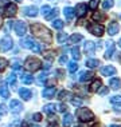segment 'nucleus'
Returning a JSON list of instances; mask_svg holds the SVG:
<instances>
[{
  "instance_id": "1",
  "label": "nucleus",
  "mask_w": 121,
  "mask_h": 127,
  "mask_svg": "<svg viewBox=\"0 0 121 127\" xmlns=\"http://www.w3.org/2000/svg\"><path fill=\"white\" fill-rule=\"evenodd\" d=\"M31 31H32V35L36 36L39 40H42L43 43L50 44L53 42V35H51L50 30L46 28V27L43 24H40V23H35V24L31 26Z\"/></svg>"
},
{
  "instance_id": "2",
  "label": "nucleus",
  "mask_w": 121,
  "mask_h": 127,
  "mask_svg": "<svg viewBox=\"0 0 121 127\" xmlns=\"http://www.w3.org/2000/svg\"><path fill=\"white\" fill-rule=\"evenodd\" d=\"M20 46L23 48H27V50H31L32 52H40L42 51V47H40L39 43H35L32 40V37H24V39L20 40Z\"/></svg>"
},
{
  "instance_id": "3",
  "label": "nucleus",
  "mask_w": 121,
  "mask_h": 127,
  "mask_svg": "<svg viewBox=\"0 0 121 127\" xmlns=\"http://www.w3.org/2000/svg\"><path fill=\"white\" fill-rule=\"evenodd\" d=\"M75 115H77V118L81 122H92L93 119H94V114H93L89 108H86V107L78 108L77 112H75Z\"/></svg>"
},
{
  "instance_id": "4",
  "label": "nucleus",
  "mask_w": 121,
  "mask_h": 127,
  "mask_svg": "<svg viewBox=\"0 0 121 127\" xmlns=\"http://www.w3.org/2000/svg\"><path fill=\"white\" fill-rule=\"evenodd\" d=\"M40 66H42V62H40L38 58H27L26 62H24V68L26 70L31 71V72H35V71H38L40 68Z\"/></svg>"
},
{
  "instance_id": "5",
  "label": "nucleus",
  "mask_w": 121,
  "mask_h": 127,
  "mask_svg": "<svg viewBox=\"0 0 121 127\" xmlns=\"http://www.w3.org/2000/svg\"><path fill=\"white\" fill-rule=\"evenodd\" d=\"M13 46V40L11 36H4L0 39V51L5 52V51H9Z\"/></svg>"
},
{
  "instance_id": "6",
  "label": "nucleus",
  "mask_w": 121,
  "mask_h": 127,
  "mask_svg": "<svg viewBox=\"0 0 121 127\" xmlns=\"http://www.w3.org/2000/svg\"><path fill=\"white\" fill-rule=\"evenodd\" d=\"M89 32H92L93 35L96 36H102L104 35V31H105V28L101 26V24H97V23H94V24H90L88 27Z\"/></svg>"
},
{
  "instance_id": "7",
  "label": "nucleus",
  "mask_w": 121,
  "mask_h": 127,
  "mask_svg": "<svg viewBox=\"0 0 121 127\" xmlns=\"http://www.w3.org/2000/svg\"><path fill=\"white\" fill-rule=\"evenodd\" d=\"M13 28H15L16 35H19V36H23L24 33L27 32V26H26V23H24V22H16Z\"/></svg>"
},
{
  "instance_id": "8",
  "label": "nucleus",
  "mask_w": 121,
  "mask_h": 127,
  "mask_svg": "<svg viewBox=\"0 0 121 127\" xmlns=\"http://www.w3.org/2000/svg\"><path fill=\"white\" fill-rule=\"evenodd\" d=\"M23 13L26 16H30V18H35L39 12H38V8L35 5H28V7H24L23 8Z\"/></svg>"
},
{
  "instance_id": "9",
  "label": "nucleus",
  "mask_w": 121,
  "mask_h": 127,
  "mask_svg": "<svg viewBox=\"0 0 121 127\" xmlns=\"http://www.w3.org/2000/svg\"><path fill=\"white\" fill-rule=\"evenodd\" d=\"M16 12H18V7H16L15 4H7L5 11H4L5 16H8V18H13V16L16 15Z\"/></svg>"
},
{
  "instance_id": "10",
  "label": "nucleus",
  "mask_w": 121,
  "mask_h": 127,
  "mask_svg": "<svg viewBox=\"0 0 121 127\" xmlns=\"http://www.w3.org/2000/svg\"><path fill=\"white\" fill-rule=\"evenodd\" d=\"M84 50L88 55H93L96 51V44L93 42H90V40H86L85 44H84Z\"/></svg>"
},
{
  "instance_id": "11",
  "label": "nucleus",
  "mask_w": 121,
  "mask_h": 127,
  "mask_svg": "<svg viewBox=\"0 0 121 127\" xmlns=\"http://www.w3.org/2000/svg\"><path fill=\"white\" fill-rule=\"evenodd\" d=\"M9 108H11L12 112H20L23 108L22 103H20L19 100H16V99H12L11 103H9Z\"/></svg>"
},
{
  "instance_id": "12",
  "label": "nucleus",
  "mask_w": 121,
  "mask_h": 127,
  "mask_svg": "<svg viewBox=\"0 0 121 127\" xmlns=\"http://www.w3.org/2000/svg\"><path fill=\"white\" fill-rule=\"evenodd\" d=\"M101 74L104 76H112V75H116V68L113 66H105L101 68Z\"/></svg>"
},
{
  "instance_id": "13",
  "label": "nucleus",
  "mask_w": 121,
  "mask_h": 127,
  "mask_svg": "<svg viewBox=\"0 0 121 127\" xmlns=\"http://www.w3.org/2000/svg\"><path fill=\"white\" fill-rule=\"evenodd\" d=\"M115 50H116V46L113 42H108V46H106V52H105V58L106 59H110L115 54Z\"/></svg>"
},
{
  "instance_id": "14",
  "label": "nucleus",
  "mask_w": 121,
  "mask_h": 127,
  "mask_svg": "<svg viewBox=\"0 0 121 127\" xmlns=\"http://www.w3.org/2000/svg\"><path fill=\"white\" fill-rule=\"evenodd\" d=\"M93 74L92 71H82L81 72V75H79V82L81 83H86L88 80H90V79L93 78Z\"/></svg>"
},
{
  "instance_id": "15",
  "label": "nucleus",
  "mask_w": 121,
  "mask_h": 127,
  "mask_svg": "<svg viewBox=\"0 0 121 127\" xmlns=\"http://www.w3.org/2000/svg\"><path fill=\"white\" fill-rule=\"evenodd\" d=\"M55 87H48V88H44V90L42 91V96L43 98H46V99H51V98H54V95H55Z\"/></svg>"
},
{
  "instance_id": "16",
  "label": "nucleus",
  "mask_w": 121,
  "mask_h": 127,
  "mask_svg": "<svg viewBox=\"0 0 121 127\" xmlns=\"http://www.w3.org/2000/svg\"><path fill=\"white\" fill-rule=\"evenodd\" d=\"M120 31V26H119V23H116V22H112L108 26V33L109 35H116L117 32Z\"/></svg>"
},
{
  "instance_id": "17",
  "label": "nucleus",
  "mask_w": 121,
  "mask_h": 127,
  "mask_svg": "<svg viewBox=\"0 0 121 127\" xmlns=\"http://www.w3.org/2000/svg\"><path fill=\"white\" fill-rule=\"evenodd\" d=\"M86 4H84V3H79V4H77V7H75V15L79 16V18H82V16L86 13Z\"/></svg>"
},
{
  "instance_id": "18",
  "label": "nucleus",
  "mask_w": 121,
  "mask_h": 127,
  "mask_svg": "<svg viewBox=\"0 0 121 127\" xmlns=\"http://www.w3.org/2000/svg\"><path fill=\"white\" fill-rule=\"evenodd\" d=\"M19 95L22 96V99H24V100H30L31 96H32V92H31L28 88H20Z\"/></svg>"
},
{
  "instance_id": "19",
  "label": "nucleus",
  "mask_w": 121,
  "mask_h": 127,
  "mask_svg": "<svg viewBox=\"0 0 121 127\" xmlns=\"http://www.w3.org/2000/svg\"><path fill=\"white\" fill-rule=\"evenodd\" d=\"M63 13H65V16H66L67 20H71L75 16V9L70 8V7H66V8L63 9Z\"/></svg>"
},
{
  "instance_id": "20",
  "label": "nucleus",
  "mask_w": 121,
  "mask_h": 127,
  "mask_svg": "<svg viewBox=\"0 0 121 127\" xmlns=\"http://www.w3.org/2000/svg\"><path fill=\"white\" fill-rule=\"evenodd\" d=\"M109 86L113 88V90H119V88L121 87L120 79L119 78H112V79H110V82H109Z\"/></svg>"
},
{
  "instance_id": "21",
  "label": "nucleus",
  "mask_w": 121,
  "mask_h": 127,
  "mask_svg": "<svg viewBox=\"0 0 121 127\" xmlns=\"http://www.w3.org/2000/svg\"><path fill=\"white\" fill-rule=\"evenodd\" d=\"M101 86H102V82L100 80V79H97V80H94L92 83V86H90V88H89V90H90L92 92H97L100 88H101Z\"/></svg>"
},
{
  "instance_id": "22",
  "label": "nucleus",
  "mask_w": 121,
  "mask_h": 127,
  "mask_svg": "<svg viewBox=\"0 0 121 127\" xmlns=\"http://www.w3.org/2000/svg\"><path fill=\"white\" fill-rule=\"evenodd\" d=\"M55 110H57V106H55V104H51V103H48V104L43 106V111L46 112V114H54Z\"/></svg>"
},
{
  "instance_id": "23",
  "label": "nucleus",
  "mask_w": 121,
  "mask_h": 127,
  "mask_svg": "<svg viewBox=\"0 0 121 127\" xmlns=\"http://www.w3.org/2000/svg\"><path fill=\"white\" fill-rule=\"evenodd\" d=\"M0 96H1V98H4V99H7V98L9 96V91H8V87H7L5 84L0 86Z\"/></svg>"
},
{
  "instance_id": "24",
  "label": "nucleus",
  "mask_w": 121,
  "mask_h": 127,
  "mask_svg": "<svg viewBox=\"0 0 121 127\" xmlns=\"http://www.w3.org/2000/svg\"><path fill=\"white\" fill-rule=\"evenodd\" d=\"M73 115L71 114H66L63 116V126L65 127H69V126H71V123H73Z\"/></svg>"
},
{
  "instance_id": "25",
  "label": "nucleus",
  "mask_w": 121,
  "mask_h": 127,
  "mask_svg": "<svg viewBox=\"0 0 121 127\" xmlns=\"http://www.w3.org/2000/svg\"><path fill=\"white\" fill-rule=\"evenodd\" d=\"M98 64H100V60H97V59L86 60V67H89V68H96V67H98Z\"/></svg>"
},
{
  "instance_id": "26",
  "label": "nucleus",
  "mask_w": 121,
  "mask_h": 127,
  "mask_svg": "<svg viewBox=\"0 0 121 127\" xmlns=\"http://www.w3.org/2000/svg\"><path fill=\"white\" fill-rule=\"evenodd\" d=\"M32 75H30V74H23L22 75V82L24 84H31L32 83Z\"/></svg>"
},
{
  "instance_id": "27",
  "label": "nucleus",
  "mask_w": 121,
  "mask_h": 127,
  "mask_svg": "<svg viewBox=\"0 0 121 127\" xmlns=\"http://www.w3.org/2000/svg\"><path fill=\"white\" fill-rule=\"evenodd\" d=\"M84 39V36L82 35H79V33H74V35H71L70 36V43H78V42H81V40Z\"/></svg>"
},
{
  "instance_id": "28",
  "label": "nucleus",
  "mask_w": 121,
  "mask_h": 127,
  "mask_svg": "<svg viewBox=\"0 0 121 127\" xmlns=\"http://www.w3.org/2000/svg\"><path fill=\"white\" fill-rule=\"evenodd\" d=\"M93 19L94 20H97V22H104V20H105V15H104V13H101V12H94L93 13Z\"/></svg>"
},
{
  "instance_id": "29",
  "label": "nucleus",
  "mask_w": 121,
  "mask_h": 127,
  "mask_svg": "<svg viewBox=\"0 0 121 127\" xmlns=\"http://www.w3.org/2000/svg\"><path fill=\"white\" fill-rule=\"evenodd\" d=\"M71 55H73V58H74L75 60H78L79 58H81V54H79V48H78L77 46L71 48Z\"/></svg>"
},
{
  "instance_id": "30",
  "label": "nucleus",
  "mask_w": 121,
  "mask_h": 127,
  "mask_svg": "<svg viewBox=\"0 0 121 127\" xmlns=\"http://www.w3.org/2000/svg\"><path fill=\"white\" fill-rule=\"evenodd\" d=\"M113 5H115V1H113V0H104V3H102L104 9H110Z\"/></svg>"
},
{
  "instance_id": "31",
  "label": "nucleus",
  "mask_w": 121,
  "mask_h": 127,
  "mask_svg": "<svg viewBox=\"0 0 121 127\" xmlns=\"http://www.w3.org/2000/svg\"><path fill=\"white\" fill-rule=\"evenodd\" d=\"M58 13H59V12H58V9L55 8V9H53V11L48 12V15L46 16V19L47 20H54V18H57V16H58Z\"/></svg>"
},
{
  "instance_id": "32",
  "label": "nucleus",
  "mask_w": 121,
  "mask_h": 127,
  "mask_svg": "<svg viewBox=\"0 0 121 127\" xmlns=\"http://www.w3.org/2000/svg\"><path fill=\"white\" fill-rule=\"evenodd\" d=\"M67 39V33L66 32H59L58 33V36H57V40H58V43H65V40Z\"/></svg>"
},
{
  "instance_id": "33",
  "label": "nucleus",
  "mask_w": 121,
  "mask_h": 127,
  "mask_svg": "<svg viewBox=\"0 0 121 127\" xmlns=\"http://www.w3.org/2000/svg\"><path fill=\"white\" fill-rule=\"evenodd\" d=\"M69 95H70V92L63 90V91H61L59 94H58V99H59V100H65V99L69 98Z\"/></svg>"
},
{
  "instance_id": "34",
  "label": "nucleus",
  "mask_w": 121,
  "mask_h": 127,
  "mask_svg": "<svg viewBox=\"0 0 121 127\" xmlns=\"http://www.w3.org/2000/svg\"><path fill=\"white\" fill-rule=\"evenodd\" d=\"M110 103L112 104H121V95H113L110 98Z\"/></svg>"
},
{
  "instance_id": "35",
  "label": "nucleus",
  "mask_w": 121,
  "mask_h": 127,
  "mask_svg": "<svg viewBox=\"0 0 121 127\" xmlns=\"http://www.w3.org/2000/svg\"><path fill=\"white\" fill-rule=\"evenodd\" d=\"M63 24H65V23L62 22V20H59V19H55L53 22V27H54V28H57V30H61L62 27H63Z\"/></svg>"
},
{
  "instance_id": "36",
  "label": "nucleus",
  "mask_w": 121,
  "mask_h": 127,
  "mask_svg": "<svg viewBox=\"0 0 121 127\" xmlns=\"http://www.w3.org/2000/svg\"><path fill=\"white\" fill-rule=\"evenodd\" d=\"M7 66H8V62H7L4 58H0V72H1V71H4L5 68H7Z\"/></svg>"
},
{
  "instance_id": "37",
  "label": "nucleus",
  "mask_w": 121,
  "mask_h": 127,
  "mask_svg": "<svg viewBox=\"0 0 121 127\" xmlns=\"http://www.w3.org/2000/svg\"><path fill=\"white\" fill-rule=\"evenodd\" d=\"M77 70H78V64L75 63V62H70V63H69V71H70V72H75Z\"/></svg>"
},
{
  "instance_id": "38",
  "label": "nucleus",
  "mask_w": 121,
  "mask_h": 127,
  "mask_svg": "<svg viewBox=\"0 0 121 127\" xmlns=\"http://www.w3.org/2000/svg\"><path fill=\"white\" fill-rule=\"evenodd\" d=\"M15 82H16V75L15 74H11L8 78H7V83H8V84L13 86V84H15Z\"/></svg>"
},
{
  "instance_id": "39",
  "label": "nucleus",
  "mask_w": 121,
  "mask_h": 127,
  "mask_svg": "<svg viewBox=\"0 0 121 127\" xmlns=\"http://www.w3.org/2000/svg\"><path fill=\"white\" fill-rule=\"evenodd\" d=\"M46 80H47V75H46V74H42L39 78H38V80H36V82H38V84L42 86V84L46 83Z\"/></svg>"
},
{
  "instance_id": "40",
  "label": "nucleus",
  "mask_w": 121,
  "mask_h": 127,
  "mask_svg": "<svg viewBox=\"0 0 121 127\" xmlns=\"http://www.w3.org/2000/svg\"><path fill=\"white\" fill-rule=\"evenodd\" d=\"M71 104L75 106V107H79L82 104V99H78V98H73L71 99Z\"/></svg>"
},
{
  "instance_id": "41",
  "label": "nucleus",
  "mask_w": 121,
  "mask_h": 127,
  "mask_svg": "<svg viewBox=\"0 0 121 127\" xmlns=\"http://www.w3.org/2000/svg\"><path fill=\"white\" fill-rule=\"evenodd\" d=\"M50 5H43L42 7V9H40V12H42V15H44V16H47L48 15V12H50Z\"/></svg>"
},
{
  "instance_id": "42",
  "label": "nucleus",
  "mask_w": 121,
  "mask_h": 127,
  "mask_svg": "<svg viewBox=\"0 0 121 127\" xmlns=\"http://www.w3.org/2000/svg\"><path fill=\"white\" fill-rule=\"evenodd\" d=\"M7 111H8L7 106L5 104H0V116H4L7 114Z\"/></svg>"
},
{
  "instance_id": "43",
  "label": "nucleus",
  "mask_w": 121,
  "mask_h": 127,
  "mask_svg": "<svg viewBox=\"0 0 121 127\" xmlns=\"http://www.w3.org/2000/svg\"><path fill=\"white\" fill-rule=\"evenodd\" d=\"M12 68H13L15 71H22V67H20V64H19L18 60H13V62H12Z\"/></svg>"
},
{
  "instance_id": "44",
  "label": "nucleus",
  "mask_w": 121,
  "mask_h": 127,
  "mask_svg": "<svg viewBox=\"0 0 121 127\" xmlns=\"http://www.w3.org/2000/svg\"><path fill=\"white\" fill-rule=\"evenodd\" d=\"M97 7H98V0H92L89 3V8L90 9H97Z\"/></svg>"
},
{
  "instance_id": "45",
  "label": "nucleus",
  "mask_w": 121,
  "mask_h": 127,
  "mask_svg": "<svg viewBox=\"0 0 121 127\" xmlns=\"http://www.w3.org/2000/svg\"><path fill=\"white\" fill-rule=\"evenodd\" d=\"M32 119H34L35 122H40V121H42V114H39V112L34 114V115H32Z\"/></svg>"
},
{
  "instance_id": "46",
  "label": "nucleus",
  "mask_w": 121,
  "mask_h": 127,
  "mask_svg": "<svg viewBox=\"0 0 121 127\" xmlns=\"http://www.w3.org/2000/svg\"><path fill=\"white\" fill-rule=\"evenodd\" d=\"M44 58L48 59V60H53L54 59V54L51 52V51H48V52H46V55H44Z\"/></svg>"
},
{
  "instance_id": "47",
  "label": "nucleus",
  "mask_w": 121,
  "mask_h": 127,
  "mask_svg": "<svg viewBox=\"0 0 121 127\" xmlns=\"http://www.w3.org/2000/svg\"><path fill=\"white\" fill-rule=\"evenodd\" d=\"M66 62H67V56L66 55H62V56L59 58V63L63 64V63H66Z\"/></svg>"
},
{
  "instance_id": "48",
  "label": "nucleus",
  "mask_w": 121,
  "mask_h": 127,
  "mask_svg": "<svg viewBox=\"0 0 121 127\" xmlns=\"http://www.w3.org/2000/svg\"><path fill=\"white\" fill-rule=\"evenodd\" d=\"M58 110H59L61 112H65V111L67 110V106H66V104H61L59 107H58Z\"/></svg>"
},
{
  "instance_id": "49",
  "label": "nucleus",
  "mask_w": 121,
  "mask_h": 127,
  "mask_svg": "<svg viewBox=\"0 0 121 127\" xmlns=\"http://www.w3.org/2000/svg\"><path fill=\"white\" fill-rule=\"evenodd\" d=\"M55 74H57L58 78H63V71H62V70H57V71H55Z\"/></svg>"
},
{
  "instance_id": "50",
  "label": "nucleus",
  "mask_w": 121,
  "mask_h": 127,
  "mask_svg": "<svg viewBox=\"0 0 121 127\" xmlns=\"http://www.w3.org/2000/svg\"><path fill=\"white\" fill-rule=\"evenodd\" d=\"M5 4H8V0H0V7H3Z\"/></svg>"
},
{
  "instance_id": "51",
  "label": "nucleus",
  "mask_w": 121,
  "mask_h": 127,
  "mask_svg": "<svg viewBox=\"0 0 121 127\" xmlns=\"http://www.w3.org/2000/svg\"><path fill=\"white\" fill-rule=\"evenodd\" d=\"M100 94H101V95H105V94H108V88H102V90L100 91Z\"/></svg>"
},
{
  "instance_id": "52",
  "label": "nucleus",
  "mask_w": 121,
  "mask_h": 127,
  "mask_svg": "<svg viewBox=\"0 0 121 127\" xmlns=\"http://www.w3.org/2000/svg\"><path fill=\"white\" fill-rule=\"evenodd\" d=\"M109 127H119V126H116V125H110Z\"/></svg>"
},
{
  "instance_id": "53",
  "label": "nucleus",
  "mask_w": 121,
  "mask_h": 127,
  "mask_svg": "<svg viewBox=\"0 0 121 127\" xmlns=\"http://www.w3.org/2000/svg\"><path fill=\"white\" fill-rule=\"evenodd\" d=\"M75 127H85V126H82V125H79V126H75Z\"/></svg>"
},
{
  "instance_id": "54",
  "label": "nucleus",
  "mask_w": 121,
  "mask_h": 127,
  "mask_svg": "<svg viewBox=\"0 0 121 127\" xmlns=\"http://www.w3.org/2000/svg\"><path fill=\"white\" fill-rule=\"evenodd\" d=\"M119 46L121 47V39H120V42H119Z\"/></svg>"
},
{
  "instance_id": "55",
  "label": "nucleus",
  "mask_w": 121,
  "mask_h": 127,
  "mask_svg": "<svg viewBox=\"0 0 121 127\" xmlns=\"http://www.w3.org/2000/svg\"><path fill=\"white\" fill-rule=\"evenodd\" d=\"M15 1H19V3H20V1H22V0H15Z\"/></svg>"
},
{
  "instance_id": "56",
  "label": "nucleus",
  "mask_w": 121,
  "mask_h": 127,
  "mask_svg": "<svg viewBox=\"0 0 121 127\" xmlns=\"http://www.w3.org/2000/svg\"><path fill=\"white\" fill-rule=\"evenodd\" d=\"M34 127H39V126H34Z\"/></svg>"
},
{
  "instance_id": "57",
  "label": "nucleus",
  "mask_w": 121,
  "mask_h": 127,
  "mask_svg": "<svg viewBox=\"0 0 121 127\" xmlns=\"http://www.w3.org/2000/svg\"><path fill=\"white\" fill-rule=\"evenodd\" d=\"M120 19H121V15H120Z\"/></svg>"
}]
</instances>
